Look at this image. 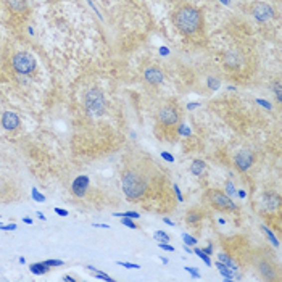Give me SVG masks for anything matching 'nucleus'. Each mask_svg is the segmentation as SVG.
Segmentation results:
<instances>
[{
  "instance_id": "obj_1",
  "label": "nucleus",
  "mask_w": 282,
  "mask_h": 282,
  "mask_svg": "<svg viewBox=\"0 0 282 282\" xmlns=\"http://www.w3.org/2000/svg\"><path fill=\"white\" fill-rule=\"evenodd\" d=\"M152 173H148V168H145L142 164L141 166H136V168H128L125 169L123 173V192L129 202H137L141 200L143 192L147 189V184Z\"/></svg>"
},
{
  "instance_id": "obj_2",
  "label": "nucleus",
  "mask_w": 282,
  "mask_h": 282,
  "mask_svg": "<svg viewBox=\"0 0 282 282\" xmlns=\"http://www.w3.org/2000/svg\"><path fill=\"white\" fill-rule=\"evenodd\" d=\"M173 23L185 36H194L203 27L202 13L192 5H181L173 13Z\"/></svg>"
},
{
  "instance_id": "obj_3",
  "label": "nucleus",
  "mask_w": 282,
  "mask_h": 282,
  "mask_svg": "<svg viewBox=\"0 0 282 282\" xmlns=\"http://www.w3.org/2000/svg\"><path fill=\"white\" fill-rule=\"evenodd\" d=\"M24 198L21 184L11 177L0 176V203H15Z\"/></svg>"
},
{
  "instance_id": "obj_4",
  "label": "nucleus",
  "mask_w": 282,
  "mask_h": 282,
  "mask_svg": "<svg viewBox=\"0 0 282 282\" xmlns=\"http://www.w3.org/2000/svg\"><path fill=\"white\" fill-rule=\"evenodd\" d=\"M205 200L208 202V205L213 210H218V211L232 213V211L239 210V206L234 203L232 198L219 189H208L206 190L205 192Z\"/></svg>"
},
{
  "instance_id": "obj_5",
  "label": "nucleus",
  "mask_w": 282,
  "mask_h": 282,
  "mask_svg": "<svg viewBox=\"0 0 282 282\" xmlns=\"http://www.w3.org/2000/svg\"><path fill=\"white\" fill-rule=\"evenodd\" d=\"M255 260L257 270L261 274V278L265 281H279V266L274 261V257L270 255H260L258 258H252Z\"/></svg>"
},
{
  "instance_id": "obj_6",
  "label": "nucleus",
  "mask_w": 282,
  "mask_h": 282,
  "mask_svg": "<svg viewBox=\"0 0 282 282\" xmlns=\"http://www.w3.org/2000/svg\"><path fill=\"white\" fill-rule=\"evenodd\" d=\"M11 65H13V68H15L18 73H21V74H31L34 70H36L37 61H36V58H34L31 53L19 52V53L15 55V57H13Z\"/></svg>"
},
{
  "instance_id": "obj_7",
  "label": "nucleus",
  "mask_w": 282,
  "mask_h": 282,
  "mask_svg": "<svg viewBox=\"0 0 282 282\" xmlns=\"http://www.w3.org/2000/svg\"><path fill=\"white\" fill-rule=\"evenodd\" d=\"M179 112L173 105H164L160 112H158V123L164 129H174L176 125L179 123Z\"/></svg>"
},
{
  "instance_id": "obj_8",
  "label": "nucleus",
  "mask_w": 282,
  "mask_h": 282,
  "mask_svg": "<svg viewBox=\"0 0 282 282\" xmlns=\"http://www.w3.org/2000/svg\"><path fill=\"white\" fill-rule=\"evenodd\" d=\"M86 105H87V112L89 113L100 115L103 112V107H105V99H103V94L99 91V89H92V91L87 92Z\"/></svg>"
},
{
  "instance_id": "obj_9",
  "label": "nucleus",
  "mask_w": 282,
  "mask_h": 282,
  "mask_svg": "<svg viewBox=\"0 0 282 282\" xmlns=\"http://www.w3.org/2000/svg\"><path fill=\"white\" fill-rule=\"evenodd\" d=\"M281 208V198L278 195H274V194H265L263 197L260 198V206H258V210L261 213H271L273 215V211H278Z\"/></svg>"
},
{
  "instance_id": "obj_10",
  "label": "nucleus",
  "mask_w": 282,
  "mask_h": 282,
  "mask_svg": "<svg viewBox=\"0 0 282 282\" xmlns=\"http://www.w3.org/2000/svg\"><path fill=\"white\" fill-rule=\"evenodd\" d=\"M252 15L255 16L258 21H270V19L274 18V10L273 6H270L268 3L258 2L252 6Z\"/></svg>"
},
{
  "instance_id": "obj_11",
  "label": "nucleus",
  "mask_w": 282,
  "mask_h": 282,
  "mask_svg": "<svg viewBox=\"0 0 282 282\" xmlns=\"http://www.w3.org/2000/svg\"><path fill=\"white\" fill-rule=\"evenodd\" d=\"M253 163H255V155L252 152H240L234 158V164L239 171H249Z\"/></svg>"
},
{
  "instance_id": "obj_12",
  "label": "nucleus",
  "mask_w": 282,
  "mask_h": 282,
  "mask_svg": "<svg viewBox=\"0 0 282 282\" xmlns=\"http://www.w3.org/2000/svg\"><path fill=\"white\" fill-rule=\"evenodd\" d=\"M143 79H145L148 84L158 86L164 81V73L158 66H150L143 71Z\"/></svg>"
},
{
  "instance_id": "obj_13",
  "label": "nucleus",
  "mask_w": 282,
  "mask_h": 282,
  "mask_svg": "<svg viewBox=\"0 0 282 282\" xmlns=\"http://www.w3.org/2000/svg\"><path fill=\"white\" fill-rule=\"evenodd\" d=\"M2 126L6 131H15L19 128V116L13 112H5L2 116Z\"/></svg>"
},
{
  "instance_id": "obj_14",
  "label": "nucleus",
  "mask_w": 282,
  "mask_h": 282,
  "mask_svg": "<svg viewBox=\"0 0 282 282\" xmlns=\"http://www.w3.org/2000/svg\"><path fill=\"white\" fill-rule=\"evenodd\" d=\"M89 187V177L87 176H79L76 181L73 182V194L76 197H84Z\"/></svg>"
},
{
  "instance_id": "obj_15",
  "label": "nucleus",
  "mask_w": 282,
  "mask_h": 282,
  "mask_svg": "<svg viewBox=\"0 0 282 282\" xmlns=\"http://www.w3.org/2000/svg\"><path fill=\"white\" fill-rule=\"evenodd\" d=\"M8 8L15 13H24L27 10V0H6Z\"/></svg>"
},
{
  "instance_id": "obj_16",
  "label": "nucleus",
  "mask_w": 282,
  "mask_h": 282,
  "mask_svg": "<svg viewBox=\"0 0 282 282\" xmlns=\"http://www.w3.org/2000/svg\"><path fill=\"white\" fill-rule=\"evenodd\" d=\"M206 168H208V166H206V163L202 161V160H194V161H192V164H190V171H192V174H194V176L205 174Z\"/></svg>"
},
{
  "instance_id": "obj_17",
  "label": "nucleus",
  "mask_w": 282,
  "mask_h": 282,
  "mask_svg": "<svg viewBox=\"0 0 282 282\" xmlns=\"http://www.w3.org/2000/svg\"><path fill=\"white\" fill-rule=\"evenodd\" d=\"M185 219H187V224H197L200 223L203 219V211L202 210H190L187 213V216H185Z\"/></svg>"
},
{
  "instance_id": "obj_18",
  "label": "nucleus",
  "mask_w": 282,
  "mask_h": 282,
  "mask_svg": "<svg viewBox=\"0 0 282 282\" xmlns=\"http://www.w3.org/2000/svg\"><path fill=\"white\" fill-rule=\"evenodd\" d=\"M216 268L219 271H221V274L226 278V279H229V281H232V279H236V274H234V271L231 270V268H228L226 265H223L221 261H218L216 263Z\"/></svg>"
},
{
  "instance_id": "obj_19",
  "label": "nucleus",
  "mask_w": 282,
  "mask_h": 282,
  "mask_svg": "<svg viewBox=\"0 0 282 282\" xmlns=\"http://www.w3.org/2000/svg\"><path fill=\"white\" fill-rule=\"evenodd\" d=\"M29 270L34 273V274H45L50 271V266H47L45 263H34L29 266Z\"/></svg>"
},
{
  "instance_id": "obj_20",
  "label": "nucleus",
  "mask_w": 282,
  "mask_h": 282,
  "mask_svg": "<svg viewBox=\"0 0 282 282\" xmlns=\"http://www.w3.org/2000/svg\"><path fill=\"white\" fill-rule=\"evenodd\" d=\"M194 253H197V255L205 261L206 266H211V260H210V257H208V253H205V252L200 250V249H194Z\"/></svg>"
},
{
  "instance_id": "obj_21",
  "label": "nucleus",
  "mask_w": 282,
  "mask_h": 282,
  "mask_svg": "<svg viewBox=\"0 0 282 282\" xmlns=\"http://www.w3.org/2000/svg\"><path fill=\"white\" fill-rule=\"evenodd\" d=\"M153 237L156 239V240H160V242H169V236L166 232H163V231H156L155 234H153Z\"/></svg>"
},
{
  "instance_id": "obj_22",
  "label": "nucleus",
  "mask_w": 282,
  "mask_h": 282,
  "mask_svg": "<svg viewBox=\"0 0 282 282\" xmlns=\"http://www.w3.org/2000/svg\"><path fill=\"white\" fill-rule=\"evenodd\" d=\"M115 216H118V218H134V219H137L141 215H139V213H136V211H126V213H116Z\"/></svg>"
},
{
  "instance_id": "obj_23",
  "label": "nucleus",
  "mask_w": 282,
  "mask_h": 282,
  "mask_svg": "<svg viewBox=\"0 0 282 282\" xmlns=\"http://www.w3.org/2000/svg\"><path fill=\"white\" fill-rule=\"evenodd\" d=\"M274 94H276L278 102L281 103V102H282V89H281V82H279V81L274 82Z\"/></svg>"
},
{
  "instance_id": "obj_24",
  "label": "nucleus",
  "mask_w": 282,
  "mask_h": 282,
  "mask_svg": "<svg viewBox=\"0 0 282 282\" xmlns=\"http://www.w3.org/2000/svg\"><path fill=\"white\" fill-rule=\"evenodd\" d=\"M182 239H184V242L187 244V245H195V244H197V239L187 236V234H185V232L182 234Z\"/></svg>"
},
{
  "instance_id": "obj_25",
  "label": "nucleus",
  "mask_w": 282,
  "mask_h": 282,
  "mask_svg": "<svg viewBox=\"0 0 282 282\" xmlns=\"http://www.w3.org/2000/svg\"><path fill=\"white\" fill-rule=\"evenodd\" d=\"M121 223L125 224V226H128V228H131V229H139V226H137V224L133 221V219H123Z\"/></svg>"
},
{
  "instance_id": "obj_26",
  "label": "nucleus",
  "mask_w": 282,
  "mask_h": 282,
  "mask_svg": "<svg viewBox=\"0 0 282 282\" xmlns=\"http://www.w3.org/2000/svg\"><path fill=\"white\" fill-rule=\"evenodd\" d=\"M185 271H189L190 274H192V276H194V278H200V273H198V270H197V268H190V266H185Z\"/></svg>"
},
{
  "instance_id": "obj_27",
  "label": "nucleus",
  "mask_w": 282,
  "mask_h": 282,
  "mask_svg": "<svg viewBox=\"0 0 282 282\" xmlns=\"http://www.w3.org/2000/svg\"><path fill=\"white\" fill-rule=\"evenodd\" d=\"M158 247L163 250H168V252H174V247L173 245H168V242H160L158 244Z\"/></svg>"
},
{
  "instance_id": "obj_28",
  "label": "nucleus",
  "mask_w": 282,
  "mask_h": 282,
  "mask_svg": "<svg viewBox=\"0 0 282 282\" xmlns=\"http://www.w3.org/2000/svg\"><path fill=\"white\" fill-rule=\"evenodd\" d=\"M45 265H47V266H61V265H63V261H58V260H49V261H45Z\"/></svg>"
},
{
  "instance_id": "obj_29",
  "label": "nucleus",
  "mask_w": 282,
  "mask_h": 282,
  "mask_svg": "<svg viewBox=\"0 0 282 282\" xmlns=\"http://www.w3.org/2000/svg\"><path fill=\"white\" fill-rule=\"evenodd\" d=\"M118 265L128 268V270H141V266H139V265H133V263H118Z\"/></svg>"
},
{
  "instance_id": "obj_30",
  "label": "nucleus",
  "mask_w": 282,
  "mask_h": 282,
  "mask_svg": "<svg viewBox=\"0 0 282 282\" xmlns=\"http://www.w3.org/2000/svg\"><path fill=\"white\" fill-rule=\"evenodd\" d=\"M95 276H97L99 279H103V281H108V282H112L113 279L110 278V276H107V274H102V273H95Z\"/></svg>"
},
{
  "instance_id": "obj_31",
  "label": "nucleus",
  "mask_w": 282,
  "mask_h": 282,
  "mask_svg": "<svg viewBox=\"0 0 282 282\" xmlns=\"http://www.w3.org/2000/svg\"><path fill=\"white\" fill-rule=\"evenodd\" d=\"M226 187H228L229 195H234V194H236V187H234V185H232L231 182H228V185H226Z\"/></svg>"
},
{
  "instance_id": "obj_32",
  "label": "nucleus",
  "mask_w": 282,
  "mask_h": 282,
  "mask_svg": "<svg viewBox=\"0 0 282 282\" xmlns=\"http://www.w3.org/2000/svg\"><path fill=\"white\" fill-rule=\"evenodd\" d=\"M55 211H57V215H60V216H66V215H68V211L60 210V208H55Z\"/></svg>"
},
{
  "instance_id": "obj_33",
  "label": "nucleus",
  "mask_w": 282,
  "mask_h": 282,
  "mask_svg": "<svg viewBox=\"0 0 282 282\" xmlns=\"http://www.w3.org/2000/svg\"><path fill=\"white\" fill-rule=\"evenodd\" d=\"M161 155H163V158H166V160H168V161H173V160H174V158H173V156H171V155H169L168 152H163Z\"/></svg>"
},
{
  "instance_id": "obj_34",
  "label": "nucleus",
  "mask_w": 282,
  "mask_h": 282,
  "mask_svg": "<svg viewBox=\"0 0 282 282\" xmlns=\"http://www.w3.org/2000/svg\"><path fill=\"white\" fill-rule=\"evenodd\" d=\"M32 192H34V195H36V198H37V200H40V202H42V200H44V197H42V195H39L36 189H32Z\"/></svg>"
},
{
  "instance_id": "obj_35",
  "label": "nucleus",
  "mask_w": 282,
  "mask_h": 282,
  "mask_svg": "<svg viewBox=\"0 0 282 282\" xmlns=\"http://www.w3.org/2000/svg\"><path fill=\"white\" fill-rule=\"evenodd\" d=\"M15 228H16L15 224H8V226H5L3 229H6V231H13V229H15Z\"/></svg>"
},
{
  "instance_id": "obj_36",
  "label": "nucleus",
  "mask_w": 282,
  "mask_h": 282,
  "mask_svg": "<svg viewBox=\"0 0 282 282\" xmlns=\"http://www.w3.org/2000/svg\"><path fill=\"white\" fill-rule=\"evenodd\" d=\"M163 221H164V223H166V224H169V226H174V223H173V221H171V219H168V218H166V219H163Z\"/></svg>"
},
{
  "instance_id": "obj_37",
  "label": "nucleus",
  "mask_w": 282,
  "mask_h": 282,
  "mask_svg": "<svg viewBox=\"0 0 282 282\" xmlns=\"http://www.w3.org/2000/svg\"><path fill=\"white\" fill-rule=\"evenodd\" d=\"M63 281H74V279H73V278H70V276H65V278H63Z\"/></svg>"
}]
</instances>
